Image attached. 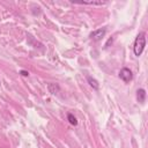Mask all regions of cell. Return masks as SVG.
I'll return each instance as SVG.
<instances>
[{
    "label": "cell",
    "instance_id": "52a82bcc",
    "mask_svg": "<svg viewBox=\"0 0 148 148\" xmlns=\"http://www.w3.org/2000/svg\"><path fill=\"white\" fill-rule=\"evenodd\" d=\"M20 74H21L22 76H28V75H29V73H28L27 71H21V72H20Z\"/></svg>",
    "mask_w": 148,
    "mask_h": 148
},
{
    "label": "cell",
    "instance_id": "8992f818",
    "mask_svg": "<svg viewBox=\"0 0 148 148\" xmlns=\"http://www.w3.org/2000/svg\"><path fill=\"white\" fill-rule=\"evenodd\" d=\"M67 118H68V121H69L72 125H74V126H75V125H77V120H76V118H75L73 114H71V113H69V114L67 116Z\"/></svg>",
    "mask_w": 148,
    "mask_h": 148
},
{
    "label": "cell",
    "instance_id": "3957f363",
    "mask_svg": "<svg viewBox=\"0 0 148 148\" xmlns=\"http://www.w3.org/2000/svg\"><path fill=\"white\" fill-rule=\"evenodd\" d=\"M105 32H106L105 29L95 30V31H92V32L90 34V38H91L92 40H99V39H102V37L105 36Z\"/></svg>",
    "mask_w": 148,
    "mask_h": 148
},
{
    "label": "cell",
    "instance_id": "ba28073f",
    "mask_svg": "<svg viewBox=\"0 0 148 148\" xmlns=\"http://www.w3.org/2000/svg\"><path fill=\"white\" fill-rule=\"evenodd\" d=\"M0 84H1V81H0Z\"/></svg>",
    "mask_w": 148,
    "mask_h": 148
},
{
    "label": "cell",
    "instance_id": "277c9868",
    "mask_svg": "<svg viewBox=\"0 0 148 148\" xmlns=\"http://www.w3.org/2000/svg\"><path fill=\"white\" fill-rule=\"evenodd\" d=\"M136 99H138V102H140V103H143L145 102V99H146V90L145 89H138V91H136Z\"/></svg>",
    "mask_w": 148,
    "mask_h": 148
},
{
    "label": "cell",
    "instance_id": "5b68a950",
    "mask_svg": "<svg viewBox=\"0 0 148 148\" xmlns=\"http://www.w3.org/2000/svg\"><path fill=\"white\" fill-rule=\"evenodd\" d=\"M87 80H88V82H89V84H90V86H91V87H92L94 89H96V90L98 89V87H99V84H98V82H97V81H96L95 79H92L91 76H88V77H87Z\"/></svg>",
    "mask_w": 148,
    "mask_h": 148
},
{
    "label": "cell",
    "instance_id": "7a4b0ae2",
    "mask_svg": "<svg viewBox=\"0 0 148 148\" xmlns=\"http://www.w3.org/2000/svg\"><path fill=\"white\" fill-rule=\"evenodd\" d=\"M119 77L124 82H130L132 80V77H133V74L128 68H121L120 72H119Z\"/></svg>",
    "mask_w": 148,
    "mask_h": 148
},
{
    "label": "cell",
    "instance_id": "6da1fadb",
    "mask_svg": "<svg viewBox=\"0 0 148 148\" xmlns=\"http://www.w3.org/2000/svg\"><path fill=\"white\" fill-rule=\"evenodd\" d=\"M145 46H146V37H145V34H143V32H140V34L136 36L135 40H134V46H133L134 54H135L136 57L141 56V53H142Z\"/></svg>",
    "mask_w": 148,
    "mask_h": 148
}]
</instances>
